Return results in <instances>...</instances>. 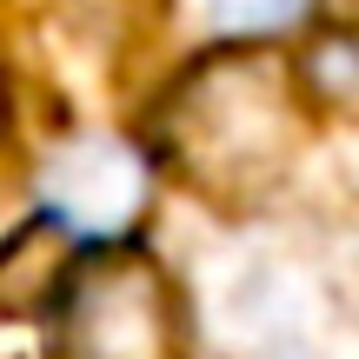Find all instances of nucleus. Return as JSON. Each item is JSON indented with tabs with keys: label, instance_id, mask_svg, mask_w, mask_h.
Instances as JSON below:
<instances>
[{
	"label": "nucleus",
	"instance_id": "1",
	"mask_svg": "<svg viewBox=\"0 0 359 359\" xmlns=\"http://www.w3.org/2000/svg\"><path fill=\"white\" fill-rule=\"evenodd\" d=\"M167 127L180 167L200 187H213L219 200L246 193L280 173L299 140L293 80H286V67H266L253 53L213 60L180 87V100L167 107Z\"/></svg>",
	"mask_w": 359,
	"mask_h": 359
},
{
	"label": "nucleus",
	"instance_id": "2",
	"mask_svg": "<svg viewBox=\"0 0 359 359\" xmlns=\"http://www.w3.org/2000/svg\"><path fill=\"white\" fill-rule=\"evenodd\" d=\"M53 359H180V293L140 246L74 253L53 299Z\"/></svg>",
	"mask_w": 359,
	"mask_h": 359
},
{
	"label": "nucleus",
	"instance_id": "3",
	"mask_svg": "<svg viewBox=\"0 0 359 359\" xmlns=\"http://www.w3.org/2000/svg\"><path fill=\"white\" fill-rule=\"evenodd\" d=\"M40 193H47L53 219H67L74 233H93L100 240V233H120L147 206V167L120 140H80L47 167Z\"/></svg>",
	"mask_w": 359,
	"mask_h": 359
},
{
	"label": "nucleus",
	"instance_id": "4",
	"mask_svg": "<svg viewBox=\"0 0 359 359\" xmlns=\"http://www.w3.org/2000/svg\"><path fill=\"white\" fill-rule=\"evenodd\" d=\"M74 253H80V233L67 226V219H53V213H34L0 246V313H13V320L53 313Z\"/></svg>",
	"mask_w": 359,
	"mask_h": 359
},
{
	"label": "nucleus",
	"instance_id": "5",
	"mask_svg": "<svg viewBox=\"0 0 359 359\" xmlns=\"http://www.w3.org/2000/svg\"><path fill=\"white\" fill-rule=\"evenodd\" d=\"M293 80L313 93L320 107L359 120V34L353 27H333V34H313L293 60Z\"/></svg>",
	"mask_w": 359,
	"mask_h": 359
},
{
	"label": "nucleus",
	"instance_id": "6",
	"mask_svg": "<svg viewBox=\"0 0 359 359\" xmlns=\"http://www.w3.org/2000/svg\"><path fill=\"white\" fill-rule=\"evenodd\" d=\"M313 0H206L213 27L226 40H266V34H286V27L306 20Z\"/></svg>",
	"mask_w": 359,
	"mask_h": 359
}]
</instances>
